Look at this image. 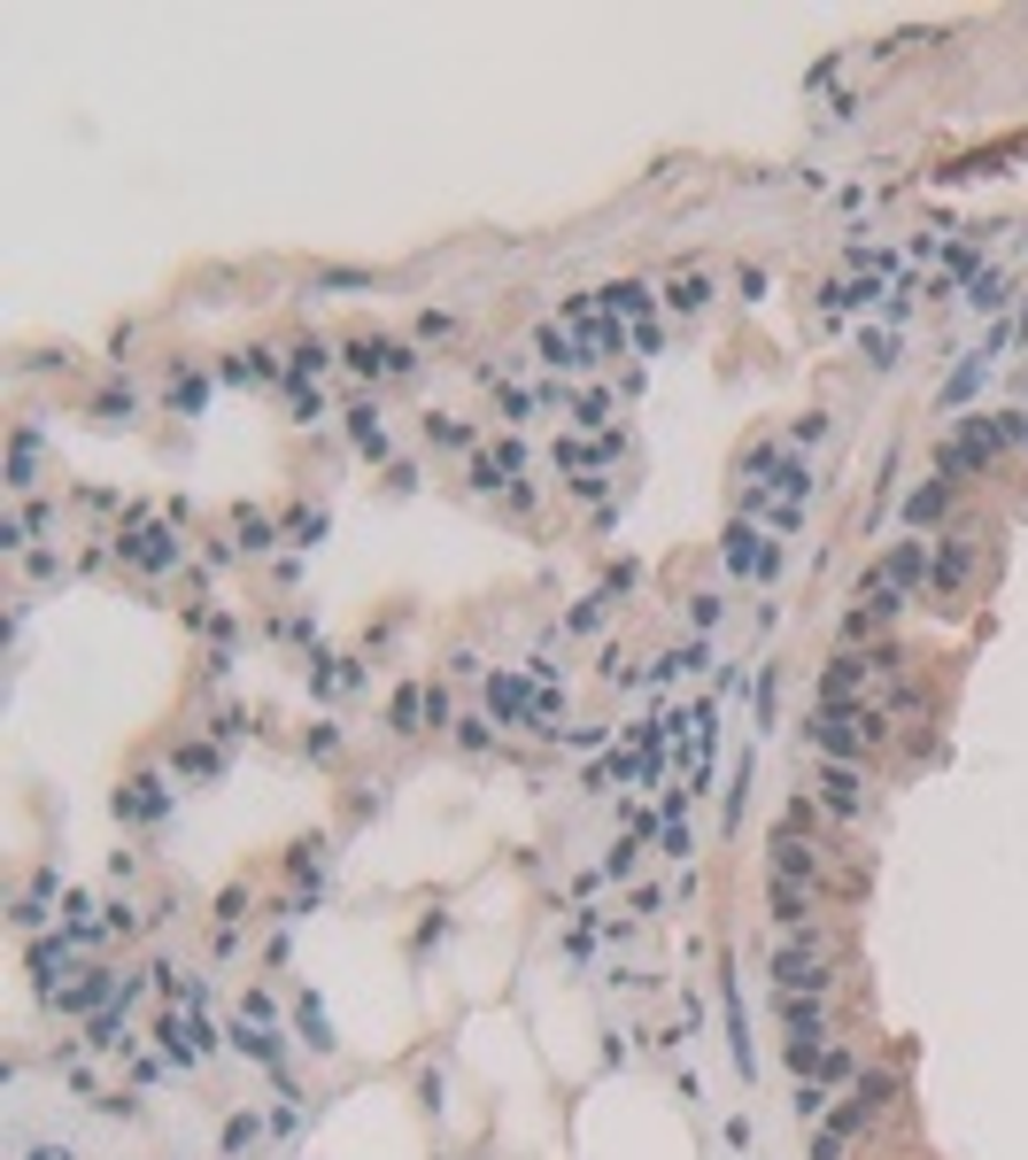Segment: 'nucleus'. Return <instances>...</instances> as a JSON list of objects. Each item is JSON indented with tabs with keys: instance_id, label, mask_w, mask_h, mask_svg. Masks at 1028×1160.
<instances>
[{
	"instance_id": "obj_36",
	"label": "nucleus",
	"mask_w": 1028,
	"mask_h": 1160,
	"mask_svg": "<svg viewBox=\"0 0 1028 1160\" xmlns=\"http://www.w3.org/2000/svg\"><path fill=\"white\" fill-rule=\"evenodd\" d=\"M488 387H496V403H503V418H511V426H526V418L541 410V403H533L526 387H511V379H488Z\"/></svg>"
},
{
	"instance_id": "obj_21",
	"label": "nucleus",
	"mask_w": 1028,
	"mask_h": 1160,
	"mask_svg": "<svg viewBox=\"0 0 1028 1160\" xmlns=\"http://www.w3.org/2000/svg\"><path fill=\"white\" fill-rule=\"evenodd\" d=\"M781 1021H789V1037H828V1005L820 998H805V991H781Z\"/></svg>"
},
{
	"instance_id": "obj_8",
	"label": "nucleus",
	"mask_w": 1028,
	"mask_h": 1160,
	"mask_svg": "<svg viewBox=\"0 0 1028 1160\" xmlns=\"http://www.w3.org/2000/svg\"><path fill=\"white\" fill-rule=\"evenodd\" d=\"M998 348H1006V326H990L982 348H967V356H959V371L944 379V410H967V403H975V387H982V371L998 364Z\"/></svg>"
},
{
	"instance_id": "obj_22",
	"label": "nucleus",
	"mask_w": 1028,
	"mask_h": 1160,
	"mask_svg": "<svg viewBox=\"0 0 1028 1160\" xmlns=\"http://www.w3.org/2000/svg\"><path fill=\"white\" fill-rule=\"evenodd\" d=\"M944 510H951V480L936 473V480H920V488L905 496V526H936Z\"/></svg>"
},
{
	"instance_id": "obj_17",
	"label": "nucleus",
	"mask_w": 1028,
	"mask_h": 1160,
	"mask_svg": "<svg viewBox=\"0 0 1028 1160\" xmlns=\"http://www.w3.org/2000/svg\"><path fill=\"white\" fill-rule=\"evenodd\" d=\"M967 573H975V542L967 534H944L936 542V565H928V588H959Z\"/></svg>"
},
{
	"instance_id": "obj_14",
	"label": "nucleus",
	"mask_w": 1028,
	"mask_h": 1160,
	"mask_svg": "<svg viewBox=\"0 0 1028 1160\" xmlns=\"http://www.w3.org/2000/svg\"><path fill=\"white\" fill-rule=\"evenodd\" d=\"M140 983H124V975H86V983H62L54 991V1005L62 1013H93V1005H109V998H132Z\"/></svg>"
},
{
	"instance_id": "obj_9",
	"label": "nucleus",
	"mask_w": 1028,
	"mask_h": 1160,
	"mask_svg": "<svg viewBox=\"0 0 1028 1160\" xmlns=\"http://www.w3.org/2000/svg\"><path fill=\"white\" fill-rule=\"evenodd\" d=\"M518 473H526V449H518V442L488 449V457H472V488H488V496H518V503H533Z\"/></svg>"
},
{
	"instance_id": "obj_46",
	"label": "nucleus",
	"mask_w": 1028,
	"mask_h": 1160,
	"mask_svg": "<svg viewBox=\"0 0 1028 1160\" xmlns=\"http://www.w3.org/2000/svg\"><path fill=\"white\" fill-rule=\"evenodd\" d=\"M240 542H248V549H271V518H263V510H240Z\"/></svg>"
},
{
	"instance_id": "obj_33",
	"label": "nucleus",
	"mask_w": 1028,
	"mask_h": 1160,
	"mask_svg": "<svg viewBox=\"0 0 1028 1160\" xmlns=\"http://www.w3.org/2000/svg\"><path fill=\"white\" fill-rule=\"evenodd\" d=\"M124 813H132V821H163V813H171V797H163V782H132V797H124Z\"/></svg>"
},
{
	"instance_id": "obj_44",
	"label": "nucleus",
	"mask_w": 1028,
	"mask_h": 1160,
	"mask_svg": "<svg viewBox=\"0 0 1028 1160\" xmlns=\"http://www.w3.org/2000/svg\"><path fill=\"white\" fill-rule=\"evenodd\" d=\"M719 619H727V596H696V604H688V627H696V635L719 627Z\"/></svg>"
},
{
	"instance_id": "obj_35",
	"label": "nucleus",
	"mask_w": 1028,
	"mask_h": 1160,
	"mask_svg": "<svg viewBox=\"0 0 1028 1160\" xmlns=\"http://www.w3.org/2000/svg\"><path fill=\"white\" fill-rule=\"evenodd\" d=\"M557 457H565V465H603V457H619V434H596V442H565Z\"/></svg>"
},
{
	"instance_id": "obj_45",
	"label": "nucleus",
	"mask_w": 1028,
	"mask_h": 1160,
	"mask_svg": "<svg viewBox=\"0 0 1028 1160\" xmlns=\"http://www.w3.org/2000/svg\"><path fill=\"white\" fill-rule=\"evenodd\" d=\"M418 720H426V688H402V696H395V727H402V735H410V727H418Z\"/></svg>"
},
{
	"instance_id": "obj_32",
	"label": "nucleus",
	"mask_w": 1028,
	"mask_h": 1160,
	"mask_svg": "<svg viewBox=\"0 0 1028 1160\" xmlns=\"http://www.w3.org/2000/svg\"><path fill=\"white\" fill-rule=\"evenodd\" d=\"M279 371H287V364H279L271 348H248V356H232V364H224V379H279Z\"/></svg>"
},
{
	"instance_id": "obj_30",
	"label": "nucleus",
	"mask_w": 1028,
	"mask_h": 1160,
	"mask_svg": "<svg viewBox=\"0 0 1028 1160\" xmlns=\"http://www.w3.org/2000/svg\"><path fill=\"white\" fill-rule=\"evenodd\" d=\"M844 1075H851V1044H820L812 1068H805L797 1083H844Z\"/></svg>"
},
{
	"instance_id": "obj_20",
	"label": "nucleus",
	"mask_w": 1028,
	"mask_h": 1160,
	"mask_svg": "<svg viewBox=\"0 0 1028 1160\" xmlns=\"http://www.w3.org/2000/svg\"><path fill=\"white\" fill-rule=\"evenodd\" d=\"M967 303H975V310H982V318H990V326H998V310H1006V303H1014V279H1006V271H998V264H982V271H975V279H967Z\"/></svg>"
},
{
	"instance_id": "obj_13",
	"label": "nucleus",
	"mask_w": 1028,
	"mask_h": 1160,
	"mask_svg": "<svg viewBox=\"0 0 1028 1160\" xmlns=\"http://www.w3.org/2000/svg\"><path fill=\"white\" fill-rule=\"evenodd\" d=\"M533 356H541L549 371H588V364H596V356H588V340H580L572 326H541V333H533Z\"/></svg>"
},
{
	"instance_id": "obj_28",
	"label": "nucleus",
	"mask_w": 1028,
	"mask_h": 1160,
	"mask_svg": "<svg viewBox=\"0 0 1028 1160\" xmlns=\"http://www.w3.org/2000/svg\"><path fill=\"white\" fill-rule=\"evenodd\" d=\"M696 665H711V651H703V643H681V651H666V658L650 665L642 681H658V688H666V681H681V673H696Z\"/></svg>"
},
{
	"instance_id": "obj_29",
	"label": "nucleus",
	"mask_w": 1028,
	"mask_h": 1160,
	"mask_svg": "<svg viewBox=\"0 0 1028 1160\" xmlns=\"http://www.w3.org/2000/svg\"><path fill=\"white\" fill-rule=\"evenodd\" d=\"M295 1029H302V1037H310V1052H333V1044H341V1037H333V1021H326V1005H318V998H302V1005H295Z\"/></svg>"
},
{
	"instance_id": "obj_23",
	"label": "nucleus",
	"mask_w": 1028,
	"mask_h": 1160,
	"mask_svg": "<svg viewBox=\"0 0 1028 1160\" xmlns=\"http://www.w3.org/2000/svg\"><path fill=\"white\" fill-rule=\"evenodd\" d=\"M348 442H356V449H363L371 465L387 457V426H379V403H356V410H348Z\"/></svg>"
},
{
	"instance_id": "obj_16",
	"label": "nucleus",
	"mask_w": 1028,
	"mask_h": 1160,
	"mask_svg": "<svg viewBox=\"0 0 1028 1160\" xmlns=\"http://www.w3.org/2000/svg\"><path fill=\"white\" fill-rule=\"evenodd\" d=\"M820 797H828V813H844V821L866 813V790H858V774L844 766V759H828V766H820Z\"/></svg>"
},
{
	"instance_id": "obj_7",
	"label": "nucleus",
	"mask_w": 1028,
	"mask_h": 1160,
	"mask_svg": "<svg viewBox=\"0 0 1028 1160\" xmlns=\"http://www.w3.org/2000/svg\"><path fill=\"white\" fill-rule=\"evenodd\" d=\"M117 549H124V565H140V573H171V565H178V542H171V526H156L148 510H132V518H124V534H117Z\"/></svg>"
},
{
	"instance_id": "obj_26",
	"label": "nucleus",
	"mask_w": 1028,
	"mask_h": 1160,
	"mask_svg": "<svg viewBox=\"0 0 1028 1160\" xmlns=\"http://www.w3.org/2000/svg\"><path fill=\"white\" fill-rule=\"evenodd\" d=\"M711 303V279L703 271H673V287H666V310H681V318H696Z\"/></svg>"
},
{
	"instance_id": "obj_42",
	"label": "nucleus",
	"mask_w": 1028,
	"mask_h": 1160,
	"mask_svg": "<svg viewBox=\"0 0 1028 1160\" xmlns=\"http://www.w3.org/2000/svg\"><path fill=\"white\" fill-rule=\"evenodd\" d=\"M781 442H789V449H812V442H828V418H820V410H805V418H797Z\"/></svg>"
},
{
	"instance_id": "obj_2",
	"label": "nucleus",
	"mask_w": 1028,
	"mask_h": 1160,
	"mask_svg": "<svg viewBox=\"0 0 1028 1160\" xmlns=\"http://www.w3.org/2000/svg\"><path fill=\"white\" fill-rule=\"evenodd\" d=\"M742 496H781V503H812V465L789 442H758L742 449Z\"/></svg>"
},
{
	"instance_id": "obj_15",
	"label": "nucleus",
	"mask_w": 1028,
	"mask_h": 1160,
	"mask_svg": "<svg viewBox=\"0 0 1028 1160\" xmlns=\"http://www.w3.org/2000/svg\"><path fill=\"white\" fill-rule=\"evenodd\" d=\"M533 696H541V688H533L526 673H496V681H488V712H496L503 727H511V720H533Z\"/></svg>"
},
{
	"instance_id": "obj_4",
	"label": "nucleus",
	"mask_w": 1028,
	"mask_h": 1160,
	"mask_svg": "<svg viewBox=\"0 0 1028 1160\" xmlns=\"http://www.w3.org/2000/svg\"><path fill=\"white\" fill-rule=\"evenodd\" d=\"M881 673H897V651H866V658H858V651H844V658L820 673V704H858V696H866Z\"/></svg>"
},
{
	"instance_id": "obj_38",
	"label": "nucleus",
	"mask_w": 1028,
	"mask_h": 1160,
	"mask_svg": "<svg viewBox=\"0 0 1028 1160\" xmlns=\"http://www.w3.org/2000/svg\"><path fill=\"white\" fill-rule=\"evenodd\" d=\"M858 348H866V364H881V371L897 364V333H889V326H866V333H858Z\"/></svg>"
},
{
	"instance_id": "obj_53",
	"label": "nucleus",
	"mask_w": 1028,
	"mask_h": 1160,
	"mask_svg": "<svg viewBox=\"0 0 1028 1160\" xmlns=\"http://www.w3.org/2000/svg\"><path fill=\"white\" fill-rule=\"evenodd\" d=\"M23 1160H70V1153L62 1146H39V1153H23Z\"/></svg>"
},
{
	"instance_id": "obj_27",
	"label": "nucleus",
	"mask_w": 1028,
	"mask_h": 1160,
	"mask_svg": "<svg viewBox=\"0 0 1028 1160\" xmlns=\"http://www.w3.org/2000/svg\"><path fill=\"white\" fill-rule=\"evenodd\" d=\"M326 364H333V348H326V340H302V348L287 356V379H295V395H302V387H318V371H326Z\"/></svg>"
},
{
	"instance_id": "obj_43",
	"label": "nucleus",
	"mask_w": 1028,
	"mask_h": 1160,
	"mask_svg": "<svg viewBox=\"0 0 1028 1160\" xmlns=\"http://www.w3.org/2000/svg\"><path fill=\"white\" fill-rule=\"evenodd\" d=\"M256 1138H263V1122H256V1114H232V1122H224V1153H248Z\"/></svg>"
},
{
	"instance_id": "obj_11",
	"label": "nucleus",
	"mask_w": 1028,
	"mask_h": 1160,
	"mask_svg": "<svg viewBox=\"0 0 1028 1160\" xmlns=\"http://www.w3.org/2000/svg\"><path fill=\"white\" fill-rule=\"evenodd\" d=\"M897 612H905V588H897V581H889V573L874 565V573L858 581V612H851V635H866V627H881V619H897Z\"/></svg>"
},
{
	"instance_id": "obj_41",
	"label": "nucleus",
	"mask_w": 1028,
	"mask_h": 1160,
	"mask_svg": "<svg viewBox=\"0 0 1028 1160\" xmlns=\"http://www.w3.org/2000/svg\"><path fill=\"white\" fill-rule=\"evenodd\" d=\"M426 434H433L441 449H465V442H472V426H465V418H441V410L426 418Z\"/></svg>"
},
{
	"instance_id": "obj_6",
	"label": "nucleus",
	"mask_w": 1028,
	"mask_h": 1160,
	"mask_svg": "<svg viewBox=\"0 0 1028 1160\" xmlns=\"http://www.w3.org/2000/svg\"><path fill=\"white\" fill-rule=\"evenodd\" d=\"M341 364H348V371H363V379H410V371H418L410 340H387V333H363V340H348Z\"/></svg>"
},
{
	"instance_id": "obj_12",
	"label": "nucleus",
	"mask_w": 1028,
	"mask_h": 1160,
	"mask_svg": "<svg viewBox=\"0 0 1028 1160\" xmlns=\"http://www.w3.org/2000/svg\"><path fill=\"white\" fill-rule=\"evenodd\" d=\"M596 303H603V318H619V326H635V333H650L658 318H650V287L642 279H611V287H596Z\"/></svg>"
},
{
	"instance_id": "obj_50",
	"label": "nucleus",
	"mask_w": 1028,
	"mask_h": 1160,
	"mask_svg": "<svg viewBox=\"0 0 1028 1160\" xmlns=\"http://www.w3.org/2000/svg\"><path fill=\"white\" fill-rule=\"evenodd\" d=\"M318 688H356V665H348V658H326V673H318Z\"/></svg>"
},
{
	"instance_id": "obj_48",
	"label": "nucleus",
	"mask_w": 1028,
	"mask_h": 1160,
	"mask_svg": "<svg viewBox=\"0 0 1028 1160\" xmlns=\"http://www.w3.org/2000/svg\"><path fill=\"white\" fill-rule=\"evenodd\" d=\"M797 1114L820 1122V1114H828V1083H797Z\"/></svg>"
},
{
	"instance_id": "obj_34",
	"label": "nucleus",
	"mask_w": 1028,
	"mask_h": 1160,
	"mask_svg": "<svg viewBox=\"0 0 1028 1160\" xmlns=\"http://www.w3.org/2000/svg\"><path fill=\"white\" fill-rule=\"evenodd\" d=\"M572 426H596V434H611V395H572Z\"/></svg>"
},
{
	"instance_id": "obj_51",
	"label": "nucleus",
	"mask_w": 1028,
	"mask_h": 1160,
	"mask_svg": "<svg viewBox=\"0 0 1028 1160\" xmlns=\"http://www.w3.org/2000/svg\"><path fill=\"white\" fill-rule=\"evenodd\" d=\"M603 612H611V596H588V604H580V612H572V627H580V635H588V627H603Z\"/></svg>"
},
{
	"instance_id": "obj_47",
	"label": "nucleus",
	"mask_w": 1028,
	"mask_h": 1160,
	"mask_svg": "<svg viewBox=\"0 0 1028 1160\" xmlns=\"http://www.w3.org/2000/svg\"><path fill=\"white\" fill-rule=\"evenodd\" d=\"M635 859H642V835H627V843H611V859H603V874H635Z\"/></svg>"
},
{
	"instance_id": "obj_18",
	"label": "nucleus",
	"mask_w": 1028,
	"mask_h": 1160,
	"mask_svg": "<svg viewBox=\"0 0 1028 1160\" xmlns=\"http://www.w3.org/2000/svg\"><path fill=\"white\" fill-rule=\"evenodd\" d=\"M774 874H789V882H805V890L820 882V859H812V843H797V821L774 835Z\"/></svg>"
},
{
	"instance_id": "obj_10",
	"label": "nucleus",
	"mask_w": 1028,
	"mask_h": 1160,
	"mask_svg": "<svg viewBox=\"0 0 1028 1160\" xmlns=\"http://www.w3.org/2000/svg\"><path fill=\"white\" fill-rule=\"evenodd\" d=\"M209 1044H217V1037H209V1021H201L193 1005H171V1013H163V1052H171L178 1068L209 1060Z\"/></svg>"
},
{
	"instance_id": "obj_24",
	"label": "nucleus",
	"mask_w": 1028,
	"mask_h": 1160,
	"mask_svg": "<svg viewBox=\"0 0 1028 1160\" xmlns=\"http://www.w3.org/2000/svg\"><path fill=\"white\" fill-rule=\"evenodd\" d=\"M658 843H666V859H688V851H696V829H688V790H681V797H666V829H658Z\"/></svg>"
},
{
	"instance_id": "obj_25",
	"label": "nucleus",
	"mask_w": 1028,
	"mask_h": 1160,
	"mask_svg": "<svg viewBox=\"0 0 1028 1160\" xmlns=\"http://www.w3.org/2000/svg\"><path fill=\"white\" fill-rule=\"evenodd\" d=\"M766 898H774V921H781V929H805V913H812V898H805V890H797L789 874H774V882H766Z\"/></svg>"
},
{
	"instance_id": "obj_31",
	"label": "nucleus",
	"mask_w": 1028,
	"mask_h": 1160,
	"mask_svg": "<svg viewBox=\"0 0 1028 1160\" xmlns=\"http://www.w3.org/2000/svg\"><path fill=\"white\" fill-rule=\"evenodd\" d=\"M31 465H39V434L23 426V434H16V449H8V488H16V496L31 488Z\"/></svg>"
},
{
	"instance_id": "obj_49",
	"label": "nucleus",
	"mask_w": 1028,
	"mask_h": 1160,
	"mask_svg": "<svg viewBox=\"0 0 1028 1160\" xmlns=\"http://www.w3.org/2000/svg\"><path fill=\"white\" fill-rule=\"evenodd\" d=\"M62 913H70V936H78V944H86V936H93V929H101V921H93V905H86V898H70V905H62Z\"/></svg>"
},
{
	"instance_id": "obj_37",
	"label": "nucleus",
	"mask_w": 1028,
	"mask_h": 1160,
	"mask_svg": "<svg viewBox=\"0 0 1028 1160\" xmlns=\"http://www.w3.org/2000/svg\"><path fill=\"white\" fill-rule=\"evenodd\" d=\"M93 1052H124L132 1037H124V1013H93V1037H86Z\"/></svg>"
},
{
	"instance_id": "obj_3",
	"label": "nucleus",
	"mask_w": 1028,
	"mask_h": 1160,
	"mask_svg": "<svg viewBox=\"0 0 1028 1160\" xmlns=\"http://www.w3.org/2000/svg\"><path fill=\"white\" fill-rule=\"evenodd\" d=\"M774 983H781V991H805V998H828V991H836L828 936H789V944H781V960H774Z\"/></svg>"
},
{
	"instance_id": "obj_19",
	"label": "nucleus",
	"mask_w": 1028,
	"mask_h": 1160,
	"mask_svg": "<svg viewBox=\"0 0 1028 1160\" xmlns=\"http://www.w3.org/2000/svg\"><path fill=\"white\" fill-rule=\"evenodd\" d=\"M928 565H936V542H897V549L881 557V573H889L897 588H920V581H928Z\"/></svg>"
},
{
	"instance_id": "obj_52",
	"label": "nucleus",
	"mask_w": 1028,
	"mask_h": 1160,
	"mask_svg": "<svg viewBox=\"0 0 1028 1160\" xmlns=\"http://www.w3.org/2000/svg\"><path fill=\"white\" fill-rule=\"evenodd\" d=\"M201 395H209L201 379H178V387H171V410H201Z\"/></svg>"
},
{
	"instance_id": "obj_39",
	"label": "nucleus",
	"mask_w": 1028,
	"mask_h": 1160,
	"mask_svg": "<svg viewBox=\"0 0 1028 1160\" xmlns=\"http://www.w3.org/2000/svg\"><path fill=\"white\" fill-rule=\"evenodd\" d=\"M47 898H54V874H39V882H31V898L16 905V921H23V929H39V921H47Z\"/></svg>"
},
{
	"instance_id": "obj_5",
	"label": "nucleus",
	"mask_w": 1028,
	"mask_h": 1160,
	"mask_svg": "<svg viewBox=\"0 0 1028 1160\" xmlns=\"http://www.w3.org/2000/svg\"><path fill=\"white\" fill-rule=\"evenodd\" d=\"M719 557H727V573H742V581H774V573H781V542H774L766 526H750V518L727 526V549H719Z\"/></svg>"
},
{
	"instance_id": "obj_40",
	"label": "nucleus",
	"mask_w": 1028,
	"mask_h": 1160,
	"mask_svg": "<svg viewBox=\"0 0 1028 1160\" xmlns=\"http://www.w3.org/2000/svg\"><path fill=\"white\" fill-rule=\"evenodd\" d=\"M31 968H39V983H47V991H62L54 975L70 968V944H39V952H31Z\"/></svg>"
},
{
	"instance_id": "obj_1",
	"label": "nucleus",
	"mask_w": 1028,
	"mask_h": 1160,
	"mask_svg": "<svg viewBox=\"0 0 1028 1160\" xmlns=\"http://www.w3.org/2000/svg\"><path fill=\"white\" fill-rule=\"evenodd\" d=\"M805 743L820 751V759H866L874 743H881V712L874 704H820L812 720H805Z\"/></svg>"
}]
</instances>
